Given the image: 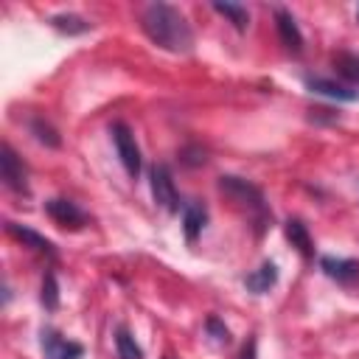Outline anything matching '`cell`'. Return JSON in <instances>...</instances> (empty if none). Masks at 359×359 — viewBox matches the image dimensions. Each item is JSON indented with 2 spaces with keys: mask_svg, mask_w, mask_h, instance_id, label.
<instances>
[{
  "mask_svg": "<svg viewBox=\"0 0 359 359\" xmlns=\"http://www.w3.org/2000/svg\"><path fill=\"white\" fill-rule=\"evenodd\" d=\"M334 67H337L339 76H345L351 84H359V53H337V56H334Z\"/></svg>",
  "mask_w": 359,
  "mask_h": 359,
  "instance_id": "obj_17",
  "label": "cell"
},
{
  "mask_svg": "<svg viewBox=\"0 0 359 359\" xmlns=\"http://www.w3.org/2000/svg\"><path fill=\"white\" fill-rule=\"evenodd\" d=\"M275 280H278V266H275L272 261H264L258 269H252V272L244 278V286H247L250 292H255V294H264V292H269V289L275 286Z\"/></svg>",
  "mask_w": 359,
  "mask_h": 359,
  "instance_id": "obj_10",
  "label": "cell"
},
{
  "mask_svg": "<svg viewBox=\"0 0 359 359\" xmlns=\"http://www.w3.org/2000/svg\"><path fill=\"white\" fill-rule=\"evenodd\" d=\"M109 135H112V140H115V149H118V157H121L126 174H129V177H137V174H140V149H137V143H135L132 129H129L126 123H112Z\"/></svg>",
  "mask_w": 359,
  "mask_h": 359,
  "instance_id": "obj_3",
  "label": "cell"
},
{
  "mask_svg": "<svg viewBox=\"0 0 359 359\" xmlns=\"http://www.w3.org/2000/svg\"><path fill=\"white\" fill-rule=\"evenodd\" d=\"M50 25L59 28V31H65V34H81V31L90 28V22H84V20L76 17V14H56V17L50 20Z\"/></svg>",
  "mask_w": 359,
  "mask_h": 359,
  "instance_id": "obj_18",
  "label": "cell"
},
{
  "mask_svg": "<svg viewBox=\"0 0 359 359\" xmlns=\"http://www.w3.org/2000/svg\"><path fill=\"white\" fill-rule=\"evenodd\" d=\"M140 25H143L146 36L163 50L188 53L194 48V31H191L188 20L180 14V8L168 6V3L146 6L140 14Z\"/></svg>",
  "mask_w": 359,
  "mask_h": 359,
  "instance_id": "obj_1",
  "label": "cell"
},
{
  "mask_svg": "<svg viewBox=\"0 0 359 359\" xmlns=\"http://www.w3.org/2000/svg\"><path fill=\"white\" fill-rule=\"evenodd\" d=\"M241 359H258V356H255V339H247V345H244V351H241Z\"/></svg>",
  "mask_w": 359,
  "mask_h": 359,
  "instance_id": "obj_22",
  "label": "cell"
},
{
  "mask_svg": "<svg viewBox=\"0 0 359 359\" xmlns=\"http://www.w3.org/2000/svg\"><path fill=\"white\" fill-rule=\"evenodd\" d=\"M205 222H208V210H205L202 202H191V205H185L182 227H185V238H188V241H196V236L202 233Z\"/></svg>",
  "mask_w": 359,
  "mask_h": 359,
  "instance_id": "obj_13",
  "label": "cell"
},
{
  "mask_svg": "<svg viewBox=\"0 0 359 359\" xmlns=\"http://www.w3.org/2000/svg\"><path fill=\"white\" fill-rule=\"evenodd\" d=\"M151 194H154V202L168 210V213H177L180 210V194H177V185H174V177L165 165H154L151 168Z\"/></svg>",
  "mask_w": 359,
  "mask_h": 359,
  "instance_id": "obj_4",
  "label": "cell"
},
{
  "mask_svg": "<svg viewBox=\"0 0 359 359\" xmlns=\"http://www.w3.org/2000/svg\"><path fill=\"white\" fill-rule=\"evenodd\" d=\"M275 22H278V34H280V42H283L289 50L300 53V50H303V34H300V28H297L294 17H292L286 8H278V11H275Z\"/></svg>",
  "mask_w": 359,
  "mask_h": 359,
  "instance_id": "obj_9",
  "label": "cell"
},
{
  "mask_svg": "<svg viewBox=\"0 0 359 359\" xmlns=\"http://www.w3.org/2000/svg\"><path fill=\"white\" fill-rule=\"evenodd\" d=\"M42 303H45V309H56V303H59V289H56V278L48 272L45 275V280H42Z\"/></svg>",
  "mask_w": 359,
  "mask_h": 359,
  "instance_id": "obj_19",
  "label": "cell"
},
{
  "mask_svg": "<svg viewBox=\"0 0 359 359\" xmlns=\"http://www.w3.org/2000/svg\"><path fill=\"white\" fill-rule=\"evenodd\" d=\"M356 14H359V11H356Z\"/></svg>",
  "mask_w": 359,
  "mask_h": 359,
  "instance_id": "obj_23",
  "label": "cell"
},
{
  "mask_svg": "<svg viewBox=\"0 0 359 359\" xmlns=\"http://www.w3.org/2000/svg\"><path fill=\"white\" fill-rule=\"evenodd\" d=\"M286 238H289V241H292V247H297L306 258L314 252V250H311V247H314V244H311V236H309V230H306V224H303V222H297V219L286 222Z\"/></svg>",
  "mask_w": 359,
  "mask_h": 359,
  "instance_id": "obj_14",
  "label": "cell"
},
{
  "mask_svg": "<svg viewBox=\"0 0 359 359\" xmlns=\"http://www.w3.org/2000/svg\"><path fill=\"white\" fill-rule=\"evenodd\" d=\"M115 348H118V359H143L140 345L135 342V337L126 328H118L115 331Z\"/></svg>",
  "mask_w": 359,
  "mask_h": 359,
  "instance_id": "obj_16",
  "label": "cell"
},
{
  "mask_svg": "<svg viewBox=\"0 0 359 359\" xmlns=\"http://www.w3.org/2000/svg\"><path fill=\"white\" fill-rule=\"evenodd\" d=\"M320 266L337 283H353L359 278V264L353 258H331V255H325V258H320Z\"/></svg>",
  "mask_w": 359,
  "mask_h": 359,
  "instance_id": "obj_8",
  "label": "cell"
},
{
  "mask_svg": "<svg viewBox=\"0 0 359 359\" xmlns=\"http://www.w3.org/2000/svg\"><path fill=\"white\" fill-rule=\"evenodd\" d=\"M42 353H45V359H79L81 345L62 337L59 331L48 328V331H42Z\"/></svg>",
  "mask_w": 359,
  "mask_h": 359,
  "instance_id": "obj_7",
  "label": "cell"
},
{
  "mask_svg": "<svg viewBox=\"0 0 359 359\" xmlns=\"http://www.w3.org/2000/svg\"><path fill=\"white\" fill-rule=\"evenodd\" d=\"M0 174H3V182L11 191L28 194V171H25L22 160L17 157V151L8 143H3V149H0Z\"/></svg>",
  "mask_w": 359,
  "mask_h": 359,
  "instance_id": "obj_5",
  "label": "cell"
},
{
  "mask_svg": "<svg viewBox=\"0 0 359 359\" xmlns=\"http://www.w3.org/2000/svg\"><path fill=\"white\" fill-rule=\"evenodd\" d=\"M306 87L311 90V93H320V95H328V98H337V101H353V98H359V93L356 90H351V87H345V84H337V81H328V79H306Z\"/></svg>",
  "mask_w": 359,
  "mask_h": 359,
  "instance_id": "obj_11",
  "label": "cell"
},
{
  "mask_svg": "<svg viewBox=\"0 0 359 359\" xmlns=\"http://www.w3.org/2000/svg\"><path fill=\"white\" fill-rule=\"evenodd\" d=\"M34 132H36V137H39L42 143H48V146H59V137H56V132H53L50 126H45L42 121H34Z\"/></svg>",
  "mask_w": 359,
  "mask_h": 359,
  "instance_id": "obj_20",
  "label": "cell"
},
{
  "mask_svg": "<svg viewBox=\"0 0 359 359\" xmlns=\"http://www.w3.org/2000/svg\"><path fill=\"white\" fill-rule=\"evenodd\" d=\"M6 230H8L17 241H22L25 247H31V250H36V252H45V255H53V244H50L45 236H39V233H34V230L17 224V222H6Z\"/></svg>",
  "mask_w": 359,
  "mask_h": 359,
  "instance_id": "obj_12",
  "label": "cell"
},
{
  "mask_svg": "<svg viewBox=\"0 0 359 359\" xmlns=\"http://www.w3.org/2000/svg\"><path fill=\"white\" fill-rule=\"evenodd\" d=\"M45 210H48V216L56 222V224H62V227H70V230H79L84 222H87V216H84V210L76 205V202H70V199H48L45 202Z\"/></svg>",
  "mask_w": 359,
  "mask_h": 359,
  "instance_id": "obj_6",
  "label": "cell"
},
{
  "mask_svg": "<svg viewBox=\"0 0 359 359\" xmlns=\"http://www.w3.org/2000/svg\"><path fill=\"white\" fill-rule=\"evenodd\" d=\"M208 331L213 334V339H216L219 345H227V342H230V331H227L216 317H210V320H208Z\"/></svg>",
  "mask_w": 359,
  "mask_h": 359,
  "instance_id": "obj_21",
  "label": "cell"
},
{
  "mask_svg": "<svg viewBox=\"0 0 359 359\" xmlns=\"http://www.w3.org/2000/svg\"><path fill=\"white\" fill-rule=\"evenodd\" d=\"M213 8H216L222 17H227L238 31H247V25H250V11H247L244 6H238V3H213Z\"/></svg>",
  "mask_w": 359,
  "mask_h": 359,
  "instance_id": "obj_15",
  "label": "cell"
},
{
  "mask_svg": "<svg viewBox=\"0 0 359 359\" xmlns=\"http://www.w3.org/2000/svg\"><path fill=\"white\" fill-rule=\"evenodd\" d=\"M219 191L227 194V196H230L233 202H238L241 208H247V213H252L258 222H266L264 194H261L252 182H247V180H241V177H222V180H219Z\"/></svg>",
  "mask_w": 359,
  "mask_h": 359,
  "instance_id": "obj_2",
  "label": "cell"
}]
</instances>
